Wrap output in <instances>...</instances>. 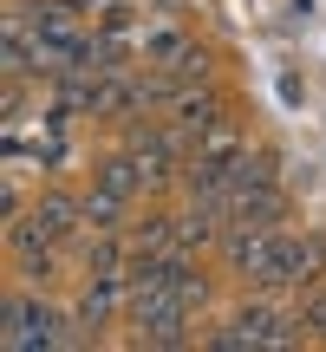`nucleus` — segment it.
<instances>
[{
	"instance_id": "5",
	"label": "nucleus",
	"mask_w": 326,
	"mask_h": 352,
	"mask_svg": "<svg viewBox=\"0 0 326 352\" xmlns=\"http://www.w3.org/2000/svg\"><path fill=\"white\" fill-rule=\"evenodd\" d=\"M26 209L52 228L59 241H85V189H65V183H46Z\"/></svg>"
},
{
	"instance_id": "8",
	"label": "nucleus",
	"mask_w": 326,
	"mask_h": 352,
	"mask_svg": "<svg viewBox=\"0 0 326 352\" xmlns=\"http://www.w3.org/2000/svg\"><path fill=\"white\" fill-rule=\"evenodd\" d=\"M98 228H131V202L91 183L85 189V235H98Z\"/></svg>"
},
{
	"instance_id": "4",
	"label": "nucleus",
	"mask_w": 326,
	"mask_h": 352,
	"mask_svg": "<svg viewBox=\"0 0 326 352\" xmlns=\"http://www.w3.org/2000/svg\"><path fill=\"white\" fill-rule=\"evenodd\" d=\"M72 314H78V327L98 340L111 320H124V274H85V287H78Z\"/></svg>"
},
{
	"instance_id": "3",
	"label": "nucleus",
	"mask_w": 326,
	"mask_h": 352,
	"mask_svg": "<svg viewBox=\"0 0 326 352\" xmlns=\"http://www.w3.org/2000/svg\"><path fill=\"white\" fill-rule=\"evenodd\" d=\"M91 183L111 189V196H124V202H138V196H151V189H157V176H151V164H144L131 144H118V151H105L98 164H91Z\"/></svg>"
},
{
	"instance_id": "7",
	"label": "nucleus",
	"mask_w": 326,
	"mask_h": 352,
	"mask_svg": "<svg viewBox=\"0 0 326 352\" xmlns=\"http://www.w3.org/2000/svg\"><path fill=\"white\" fill-rule=\"evenodd\" d=\"M138 52H144L151 65H163V72H176V65L196 52V39H189L176 20H151V26H138Z\"/></svg>"
},
{
	"instance_id": "1",
	"label": "nucleus",
	"mask_w": 326,
	"mask_h": 352,
	"mask_svg": "<svg viewBox=\"0 0 326 352\" xmlns=\"http://www.w3.org/2000/svg\"><path fill=\"white\" fill-rule=\"evenodd\" d=\"M281 248H287V228H261V222H235L222 235L228 274L248 280L254 294H287V280H281Z\"/></svg>"
},
{
	"instance_id": "6",
	"label": "nucleus",
	"mask_w": 326,
	"mask_h": 352,
	"mask_svg": "<svg viewBox=\"0 0 326 352\" xmlns=\"http://www.w3.org/2000/svg\"><path fill=\"white\" fill-rule=\"evenodd\" d=\"M222 91H215V85H196V78H183V91H176V104H170V124L176 131H189V138H209V131L215 124H222Z\"/></svg>"
},
{
	"instance_id": "9",
	"label": "nucleus",
	"mask_w": 326,
	"mask_h": 352,
	"mask_svg": "<svg viewBox=\"0 0 326 352\" xmlns=\"http://www.w3.org/2000/svg\"><path fill=\"white\" fill-rule=\"evenodd\" d=\"M294 307H301V327H307V340H320V346H326V280H320V287H307Z\"/></svg>"
},
{
	"instance_id": "2",
	"label": "nucleus",
	"mask_w": 326,
	"mask_h": 352,
	"mask_svg": "<svg viewBox=\"0 0 326 352\" xmlns=\"http://www.w3.org/2000/svg\"><path fill=\"white\" fill-rule=\"evenodd\" d=\"M215 346H301L307 340V327H301V307H287V300H241L235 314L222 320V327L209 333Z\"/></svg>"
}]
</instances>
